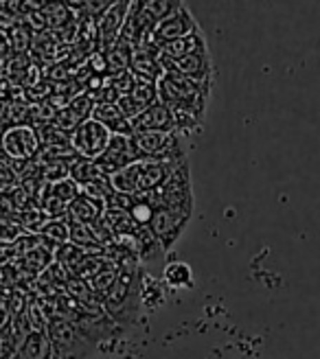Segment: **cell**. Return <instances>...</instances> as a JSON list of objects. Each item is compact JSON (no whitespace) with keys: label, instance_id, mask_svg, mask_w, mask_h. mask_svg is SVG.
<instances>
[{"label":"cell","instance_id":"6da1fadb","mask_svg":"<svg viewBox=\"0 0 320 359\" xmlns=\"http://www.w3.org/2000/svg\"><path fill=\"white\" fill-rule=\"evenodd\" d=\"M138 304H140V276L138 269L123 265L116 274V280L112 290L103 296V307L112 318V322L119 325H132L138 316Z\"/></svg>","mask_w":320,"mask_h":359},{"label":"cell","instance_id":"7a4b0ae2","mask_svg":"<svg viewBox=\"0 0 320 359\" xmlns=\"http://www.w3.org/2000/svg\"><path fill=\"white\" fill-rule=\"evenodd\" d=\"M46 335L53 346V353H55V359H88L97 348V344L75 322L62 316L48 318Z\"/></svg>","mask_w":320,"mask_h":359},{"label":"cell","instance_id":"3957f363","mask_svg":"<svg viewBox=\"0 0 320 359\" xmlns=\"http://www.w3.org/2000/svg\"><path fill=\"white\" fill-rule=\"evenodd\" d=\"M149 197V202L154 204V208H171V210H180V212H189L193 215V184H191V169L189 163L180 165L167 182L156 189L145 193Z\"/></svg>","mask_w":320,"mask_h":359},{"label":"cell","instance_id":"277c9868","mask_svg":"<svg viewBox=\"0 0 320 359\" xmlns=\"http://www.w3.org/2000/svg\"><path fill=\"white\" fill-rule=\"evenodd\" d=\"M132 140L143 160H187L178 132H140L132 134Z\"/></svg>","mask_w":320,"mask_h":359},{"label":"cell","instance_id":"5b68a950","mask_svg":"<svg viewBox=\"0 0 320 359\" xmlns=\"http://www.w3.org/2000/svg\"><path fill=\"white\" fill-rule=\"evenodd\" d=\"M189 222H191L189 212L171 210V208H156L147 228L154 235V239L158 241L160 250H163V252H169V250L175 245V241L180 239Z\"/></svg>","mask_w":320,"mask_h":359},{"label":"cell","instance_id":"8992f818","mask_svg":"<svg viewBox=\"0 0 320 359\" xmlns=\"http://www.w3.org/2000/svg\"><path fill=\"white\" fill-rule=\"evenodd\" d=\"M198 29L200 27H198V22H195L191 9L185 3H180L171 15H167L163 22L156 25V29L152 31L147 42H152L158 48H163V46H167V44H171L175 40L187 38V35H191L193 31H198Z\"/></svg>","mask_w":320,"mask_h":359},{"label":"cell","instance_id":"52a82bcc","mask_svg":"<svg viewBox=\"0 0 320 359\" xmlns=\"http://www.w3.org/2000/svg\"><path fill=\"white\" fill-rule=\"evenodd\" d=\"M110 140H112L110 130H105L95 118H88L73 134H70V147L75 149V154L79 158L97 160L105 151V147L110 145Z\"/></svg>","mask_w":320,"mask_h":359},{"label":"cell","instance_id":"ba28073f","mask_svg":"<svg viewBox=\"0 0 320 359\" xmlns=\"http://www.w3.org/2000/svg\"><path fill=\"white\" fill-rule=\"evenodd\" d=\"M138 160H143V158H140V154L136 151L132 136H119V134H114L112 140H110V145L105 147V151L95 160V163L108 175H112V173H116L121 169H126V167L138 163Z\"/></svg>","mask_w":320,"mask_h":359},{"label":"cell","instance_id":"9c48e42d","mask_svg":"<svg viewBox=\"0 0 320 359\" xmlns=\"http://www.w3.org/2000/svg\"><path fill=\"white\" fill-rule=\"evenodd\" d=\"M3 149L9 158H18L20 163H27L40 151V138L38 132L27 125H15L7 130L3 136Z\"/></svg>","mask_w":320,"mask_h":359},{"label":"cell","instance_id":"30bf717a","mask_svg":"<svg viewBox=\"0 0 320 359\" xmlns=\"http://www.w3.org/2000/svg\"><path fill=\"white\" fill-rule=\"evenodd\" d=\"M128 11H130L128 0H116V3H112L110 9L97 20V35H99L97 50L99 53H105L119 40V33L128 20Z\"/></svg>","mask_w":320,"mask_h":359},{"label":"cell","instance_id":"8fae6325","mask_svg":"<svg viewBox=\"0 0 320 359\" xmlns=\"http://www.w3.org/2000/svg\"><path fill=\"white\" fill-rule=\"evenodd\" d=\"M130 73L136 79L152 81L156 83L160 77L165 75V68L160 64V48L154 46L152 42L140 44L132 50V62H130Z\"/></svg>","mask_w":320,"mask_h":359},{"label":"cell","instance_id":"7c38bea8","mask_svg":"<svg viewBox=\"0 0 320 359\" xmlns=\"http://www.w3.org/2000/svg\"><path fill=\"white\" fill-rule=\"evenodd\" d=\"M163 68H165V73H175V75H182L187 79L202 81V83L213 81V75H215L211 53H202V55H191V57H182V60L163 62Z\"/></svg>","mask_w":320,"mask_h":359},{"label":"cell","instance_id":"4fadbf2b","mask_svg":"<svg viewBox=\"0 0 320 359\" xmlns=\"http://www.w3.org/2000/svg\"><path fill=\"white\" fill-rule=\"evenodd\" d=\"M132 123V134H140V132H175V123H173V114L165 105L156 101L154 105H149L145 112H140Z\"/></svg>","mask_w":320,"mask_h":359},{"label":"cell","instance_id":"5bb4252c","mask_svg":"<svg viewBox=\"0 0 320 359\" xmlns=\"http://www.w3.org/2000/svg\"><path fill=\"white\" fill-rule=\"evenodd\" d=\"M202 53H208V44H206L202 29H198V31H193L191 35H187V38L175 40V42L160 48V64L171 62V60L191 57V55H202Z\"/></svg>","mask_w":320,"mask_h":359},{"label":"cell","instance_id":"9a60e30c","mask_svg":"<svg viewBox=\"0 0 320 359\" xmlns=\"http://www.w3.org/2000/svg\"><path fill=\"white\" fill-rule=\"evenodd\" d=\"M91 118L101 123L105 130H110L112 136H132V123L126 118L116 103H95Z\"/></svg>","mask_w":320,"mask_h":359},{"label":"cell","instance_id":"2e32d148","mask_svg":"<svg viewBox=\"0 0 320 359\" xmlns=\"http://www.w3.org/2000/svg\"><path fill=\"white\" fill-rule=\"evenodd\" d=\"M103 210H105V206H103L101 202H95V200H91V197H88V195L79 193L77 200H73V202L68 204L66 215H68L70 224L95 226V224H99V222H101Z\"/></svg>","mask_w":320,"mask_h":359},{"label":"cell","instance_id":"e0dca14e","mask_svg":"<svg viewBox=\"0 0 320 359\" xmlns=\"http://www.w3.org/2000/svg\"><path fill=\"white\" fill-rule=\"evenodd\" d=\"M11 359H55L46 331H31L15 348Z\"/></svg>","mask_w":320,"mask_h":359},{"label":"cell","instance_id":"ac0fdd59","mask_svg":"<svg viewBox=\"0 0 320 359\" xmlns=\"http://www.w3.org/2000/svg\"><path fill=\"white\" fill-rule=\"evenodd\" d=\"M132 46L114 42L108 50L103 53L105 57V66H108V75H116V73H126L130 70V62H132Z\"/></svg>","mask_w":320,"mask_h":359},{"label":"cell","instance_id":"d6986e66","mask_svg":"<svg viewBox=\"0 0 320 359\" xmlns=\"http://www.w3.org/2000/svg\"><path fill=\"white\" fill-rule=\"evenodd\" d=\"M163 280L173 287V290H180V287H191L193 285V272L187 263H169L163 272Z\"/></svg>","mask_w":320,"mask_h":359},{"label":"cell","instance_id":"ffe728a7","mask_svg":"<svg viewBox=\"0 0 320 359\" xmlns=\"http://www.w3.org/2000/svg\"><path fill=\"white\" fill-rule=\"evenodd\" d=\"M140 3V9H143L152 20L158 25L163 22L167 15H171L178 5H180V0H138Z\"/></svg>","mask_w":320,"mask_h":359},{"label":"cell","instance_id":"44dd1931","mask_svg":"<svg viewBox=\"0 0 320 359\" xmlns=\"http://www.w3.org/2000/svg\"><path fill=\"white\" fill-rule=\"evenodd\" d=\"M70 235V226L60 219H51L42 226V237L51 241L53 245H64Z\"/></svg>","mask_w":320,"mask_h":359}]
</instances>
